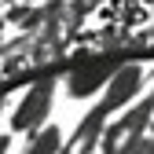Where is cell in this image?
Masks as SVG:
<instances>
[{"label": "cell", "mask_w": 154, "mask_h": 154, "mask_svg": "<svg viewBox=\"0 0 154 154\" xmlns=\"http://www.w3.org/2000/svg\"><path fill=\"white\" fill-rule=\"evenodd\" d=\"M55 77H41V81H33L29 92L22 95V103L15 106L11 114V132H26V136H33V132H41L48 125V114H51V99H55Z\"/></svg>", "instance_id": "1"}, {"label": "cell", "mask_w": 154, "mask_h": 154, "mask_svg": "<svg viewBox=\"0 0 154 154\" xmlns=\"http://www.w3.org/2000/svg\"><path fill=\"white\" fill-rule=\"evenodd\" d=\"M118 66H121L118 59H95V63H85V66H73V70L63 77L66 95H70V99H88V95L103 92Z\"/></svg>", "instance_id": "2"}, {"label": "cell", "mask_w": 154, "mask_h": 154, "mask_svg": "<svg viewBox=\"0 0 154 154\" xmlns=\"http://www.w3.org/2000/svg\"><path fill=\"white\" fill-rule=\"evenodd\" d=\"M132 154H154V136H143L140 143H136V150Z\"/></svg>", "instance_id": "3"}, {"label": "cell", "mask_w": 154, "mask_h": 154, "mask_svg": "<svg viewBox=\"0 0 154 154\" xmlns=\"http://www.w3.org/2000/svg\"><path fill=\"white\" fill-rule=\"evenodd\" d=\"M8 147H11V132H4V136H0V154H8Z\"/></svg>", "instance_id": "4"}, {"label": "cell", "mask_w": 154, "mask_h": 154, "mask_svg": "<svg viewBox=\"0 0 154 154\" xmlns=\"http://www.w3.org/2000/svg\"><path fill=\"white\" fill-rule=\"evenodd\" d=\"M147 128H150V136H154V114H150V125H147Z\"/></svg>", "instance_id": "5"}, {"label": "cell", "mask_w": 154, "mask_h": 154, "mask_svg": "<svg viewBox=\"0 0 154 154\" xmlns=\"http://www.w3.org/2000/svg\"><path fill=\"white\" fill-rule=\"evenodd\" d=\"M150 85H154V73H150ZM150 95H154V88H150Z\"/></svg>", "instance_id": "6"}]
</instances>
